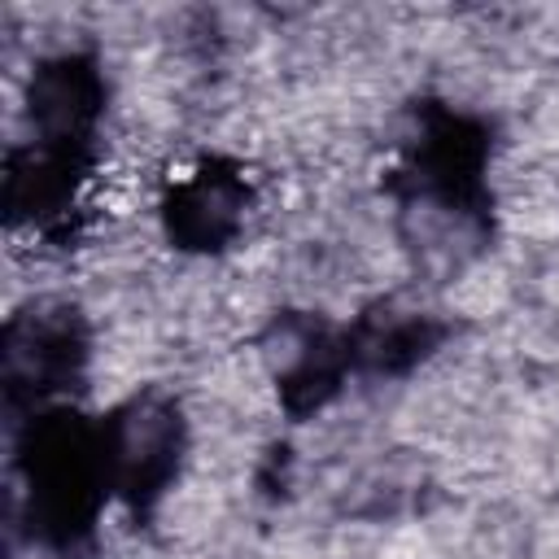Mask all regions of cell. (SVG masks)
Listing matches in <instances>:
<instances>
[{"instance_id": "obj_5", "label": "cell", "mask_w": 559, "mask_h": 559, "mask_svg": "<svg viewBox=\"0 0 559 559\" xmlns=\"http://www.w3.org/2000/svg\"><path fill=\"white\" fill-rule=\"evenodd\" d=\"M79 358H83V341L74 336L66 314H35L9 328V349H4L9 389H26L31 397L52 393L74 376Z\"/></svg>"}, {"instance_id": "obj_4", "label": "cell", "mask_w": 559, "mask_h": 559, "mask_svg": "<svg viewBox=\"0 0 559 559\" xmlns=\"http://www.w3.org/2000/svg\"><path fill=\"white\" fill-rule=\"evenodd\" d=\"M100 74L83 57H57L31 79V122L48 144H83L100 114Z\"/></svg>"}, {"instance_id": "obj_2", "label": "cell", "mask_w": 559, "mask_h": 559, "mask_svg": "<svg viewBox=\"0 0 559 559\" xmlns=\"http://www.w3.org/2000/svg\"><path fill=\"white\" fill-rule=\"evenodd\" d=\"M105 441V467H109V489L148 502L166 489V480L179 467L183 450V424L179 411L162 397H135L122 406L114 419L100 424Z\"/></svg>"}, {"instance_id": "obj_3", "label": "cell", "mask_w": 559, "mask_h": 559, "mask_svg": "<svg viewBox=\"0 0 559 559\" xmlns=\"http://www.w3.org/2000/svg\"><path fill=\"white\" fill-rule=\"evenodd\" d=\"M245 205L249 188L236 170L201 166L170 188V197L162 201V218L170 240H179L183 249H218L240 231Z\"/></svg>"}, {"instance_id": "obj_1", "label": "cell", "mask_w": 559, "mask_h": 559, "mask_svg": "<svg viewBox=\"0 0 559 559\" xmlns=\"http://www.w3.org/2000/svg\"><path fill=\"white\" fill-rule=\"evenodd\" d=\"M22 476L31 493V520L48 537H74L92 524L109 493L100 428H87L70 411H48L26 432Z\"/></svg>"}]
</instances>
